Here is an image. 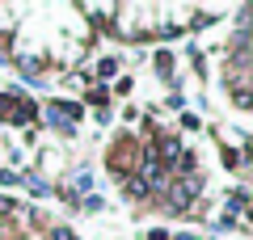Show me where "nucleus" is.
<instances>
[{
	"label": "nucleus",
	"mask_w": 253,
	"mask_h": 240,
	"mask_svg": "<svg viewBox=\"0 0 253 240\" xmlns=\"http://www.w3.org/2000/svg\"><path fill=\"white\" fill-rule=\"evenodd\" d=\"M51 240H76V236H72V232H63V228H55V232H51Z\"/></svg>",
	"instance_id": "1"
}]
</instances>
